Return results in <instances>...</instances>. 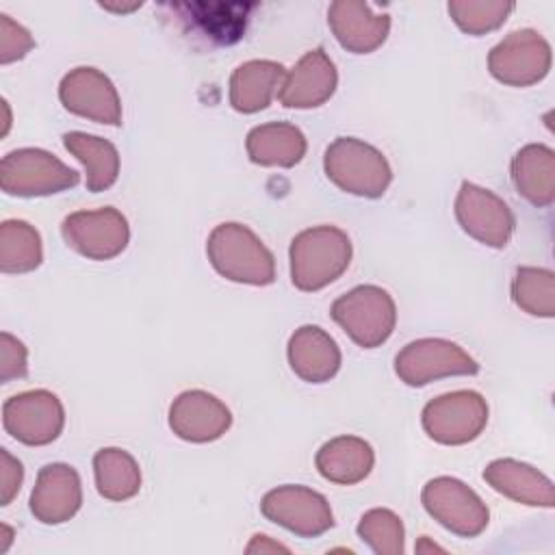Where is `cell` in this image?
I'll return each mask as SVG.
<instances>
[{
	"label": "cell",
	"mask_w": 555,
	"mask_h": 555,
	"mask_svg": "<svg viewBox=\"0 0 555 555\" xmlns=\"http://www.w3.org/2000/svg\"><path fill=\"white\" fill-rule=\"evenodd\" d=\"M351 260L347 234L332 225L304 230L291 245V275L301 291H319L334 282Z\"/></svg>",
	"instance_id": "6da1fadb"
},
{
	"label": "cell",
	"mask_w": 555,
	"mask_h": 555,
	"mask_svg": "<svg viewBox=\"0 0 555 555\" xmlns=\"http://www.w3.org/2000/svg\"><path fill=\"white\" fill-rule=\"evenodd\" d=\"M206 251L212 267L228 280L260 286L275 280L271 251L241 223L217 225L208 238Z\"/></svg>",
	"instance_id": "7a4b0ae2"
},
{
	"label": "cell",
	"mask_w": 555,
	"mask_h": 555,
	"mask_svg": "<svg viewBox=\"0 0 555 555\" xmlns=\"http://www.w3.org/2000/svg\"><path fill=\"white\" fill-rule=\"evenodd\" d=\"M325 173L343 191L362 197H379L392 178L386 158L351 137H340L327 147Z\"/></svg>",
	"instance_id": "3957f363"
},
{
	"label": "cell",
	"mask_w": 555,
	"mask_h": 555,
	"mask_svg": "<svg viewBox=\"0 0 555 555\" xmlns=\"http://www.w3.org/2000/svg\"><path fill=\"white\" fill-rule=\"evenodd\" d=\"M334 321L360 347L382 345L395 327V301L379 286H358L332 304Z\"/></svg>",
	"instance_id": "277c9868"
},
{
	"label": "cell",
	"mask_w": 555,
	"mask_h": 555,
	"mask_svg": "<svg viewBox=\"0 0 555 555\" xmlns=\"http://www.w3.org/2000/svg\"><path fill=\"white\" fill-rule=\"evenodd\" d=\"M0 184L9 195H50L78 184V173L43 150H15L2 158Z\"/></svg>",
	"instance_id": "5b68a950"
},
{
	"label": "cell",
	"mask_w": 555,
	"mask_h": 555,
	"mask_svg": "<svg viewBox=\"0 0 555 555\" xmlns=\"http://www.w3.org/2000/svg\"><path fill=\"white\" fill-rule=\"evenodd\" d=\"M490 74L505 85L527 87L551 69V46L535 30H514L488 56Z\"/></svg>",
	"instance_id": "8992f818"
},
{
	"label": "cell",
	"mask_w": 555,
	"mask_h": 555,
	"mask_svg": "<svg viewBox=\"0 0 555 555\" xmlns=\"http://www.w3.org/2000/svg\"><path fill=\"white\" fill-rule=\"evenodd\" d=\"M488 421V405L473 390H457L429 401L423 410V427L429 438L442 444H464L481 434Z\"/></svg>",
	"instance_id": "52a82bcc"
},
{
	"label": "cell",
	"mask_w": 555,
	"mask_h": 555,
	"mask_svg": "<svg viewBox=\"0 0 555 555\" xmlns=\"http://www.w3.org/2000/svg\"><path fill=\"white\" fill-rule=\"evenodd\" d=\"M395 371L408 386H425L444 375H473L479 371V364L455 343L423 338L397 353Z\"/></svg>",
	"instance_id": "ba28073f"
},
{
	"label": "cell",
	"mask_w": 555,
	"mask_h": 555,
	"mask_svg": "<svg viewBox=\"0 0 555 555\" xmlns=\"http://www.w3.org/2000/svg\"><path fill=\"white\" fill-rule=\"evenodd\" d=\"M63 238L78 254L93 260H108L128 245L126 217L115 208L82 210L65 217Z\"/></svg>",
	"instance_id": "9c48e42d"
},
{
	"label": "cell",
	"mask_w": 555,
	"mask_h": 555,
	"mask_svg": "<svg viewBox=\"0 0 555 555\" xmlns=\"http://www.w3.org/2000/svg\"><path fill=\"white\" fill-rule=\"evenodd\" d=\"M4 429L20 442L48 444L63 429L61 401L48 390H30L11 397L2 408Z\"/></svg>",
	"instance_id": "30bf717a"
},
{
	"label": "cell",
	"mask_w": 555,
	"mask_h": 555,
	"mask_svg": "<svg viewBox=\"0 0 555 555\" xmlns=\"http://www.w3.org/2000/svg\"><path fill=\"white\" fill-rule=\"evenodd\" d=\"M423 503L431 516L455 533L475 535L488 525V509L479 496L457 479H431L423 490Z\"/></svg>",
	"instance_id": "8fae6325"
},
{
	"label": "cell",
	"mask_w": 555,
	"mask_h": 555,
	"mask_svg": "<svg viewBox=\"0 0 555 555\" xmlns=\"http://www.w3.org/2000/svg\"><path fill=\"white\" fill-rule=\"evenodd\" d=\"M455 215L464 232L490 247H505L514 230V217L507 204L470 182L462 184L455 199Z\"/></svg>",
	"instance_id": "7c38bea8"
},
{
	"label": "cell",
	"mask_w": 555,
	"mask_h": 555,
	"mask_svg": "<svg viewBox=\"0 0 555 555\" xmlns=\"http://www.w3.org/2000/svg\"><path fill=\"white\" fill-rule=\"evenodd\" d=\"M59 95L69 113L100 124H121L117 91L113 82L95 67H76L74 72H69L61 82Z\"/></svg>",
	"instance_id": "4fadbf2b"
},
{
	"label": "cell",
	"mask_w": 555,
	"mask_h": 555,
	"mask_svg": "<svg viewBox=\"0 0 555 555\" xmlns=\"http://www.w3.org/2000/svg\"><path fill=\"white\" fill-rule=\"evenodd\" d=\"M260 507L267 518L299 535H317L334 525L327 501L301 486H282L267 492Z\"/></svg>",
	"instance_id": "5bb4252c"
},
{
	"label": "cell",
	"mask_w": 555,
	"mask_h": 555,
	"mask_svg": "<svg viewBox=\"0 0 555 555\" xmlns=\"http://www.w3.org/2000/svg\"><path fill=\"white\" fill-rule=\"evenodd\" d=\"M327 22L338 43L353 54L379 48L390 30V15L375 13L366 2L336 0L327 9Z\"/></svg>",
	"instance_id": "9a60e30c"
},
{
	"label": "cell",
	"mask_w": 555,
	"mask_h": 555,
	"mask_svg": "<svg viewBox=\"0 0 555 555\" xmlns=\"http://www.w3.org/2000/svg\"><path fill=\"white\" fill-rule=\"evenodd\" d=\"M230 410L208 392H182L169 410V425L176 436L191 442H208L230 427Z\"/></svg>",
	"instance_id": "2e32d148"
},
{
	"label": "cell",
	"mask_w": 555,
	"mask_h": 555,
	"mask_svg": "<svg viewBox=\"0 0 555 555\" xmlns=\"http://www.w3.org/2000/svg\"><path fill=\"white\" fill-rule=\"evenodd\" d=\"M336 80L334 63L321 48H317L306 52L291 69L278 98L288 108H312L334 93Z\"/></svg>",
	"instance_id": "e0dca14e"
},
{
	"label": "cell",
	"mask_w": 555,
	"mask_h": 555,
	"mask_svg": "<svg viewBox=\"0 0 555 555\" xmlns=\"http://www.w3.org/2000/svg\"><path fill=\"white\" fill-rule=\"evenodd\" d=\"M80 507V481L72 466L48 464L37 477L30 509L41 522H63Z\"/></svg>",
	"instance_id": "ac0fdd59"
},
{
	"label": "cell",
	"mask_w": 555,
	"mask_h": 555,
	"mask_svg": "<svg viewBox=\"0 0 555 555\" xmlns=\"http://www.w3.org/2000/svg\"><path fill=\"white\" fill-rule=\"evenodd\" d=\"M256 4H206V2H180L171 9L180 15L191 30L217 46H230L238 41L245 33L249 11Z\"/></svg>",
	"instance_id": "d6986e66"
},
{
	"label": "cell",
	"mask_w": 555,
	"mask_h": 555,
	"mask_svg": "<svg viewBox=\"0 0 555 555\" xmlns=\"http://www.w3.org/2000/svg\"><path fill=\"white\" fill-rule=\"evenodd\" d=\"M288 362L301 379L321 384L336 375L340 366V351L334 338L321 327L304 325L291 336Z\"/></svg>",
	"instance_id": "ffe728a7"
},
{
	"label": "cell",
	"mask_w": 555,
	"mask_h": 555,
	"mask_svg": "<svg viewBox=\"0 0 555 555\" xmlns=\"http://www.w3.org/2000/svg\"><path fill=\"white\" fill-rule=\"evenodd\" d=\"M483 479L501 494L527 505H553V483L533 466L516 460H496L483 470Z\"/></svg>",
	"instance_id": "44dd1931"
},
{
	"label": "cell",
	"mask_w": 555,
	"mask_h": 555,
	"mask_svg": "<svg viewBox=\"0 0 555 555\" xmlns=\"http://www.w3.org/2000/svg\"><path fill=\"white\" fill-rule=\"evenodd\" d=\"M512 180L518 193L535 206H548L555 197V154L546 145L522 147L512 163Z\"/></svg>",
	"instance_id": "7402d4cb"
},
{
	"label": "cell",
	"mask_w": 555,
	"mask_h": 555,
	"mask_svg": "<svg viewBox=\"0 0 555 555\" xmlns=\"http://www.w3.org/2000/svg\"><path fill=\"white\" fill-rule=\"evenodd\" d=\"M284 78V67L273 61H249L236 67L230 78V102L241 113H256L269 106Z\"/></svg>",
	"instance_id": "603a6c76"
},
{
	"label": "cell",
	"mask_w": 555,
	"mask_h": 555,
	"mask_svg": "<svg viewBox=\"0 0 555 555\" xmlns=\"http://www.w3.org/2000/svg\"><path fill=\"white\" fill-rule=\"evenodd\" d=\"M319 473L336 483H356L373 468V449L369 442L340 436L325 442L317 453Z\"/></svg>",
	"instance_id": "cb8c5ba5"
},
{
	"label": "cell",
	"mask_w": 555,
	"mask_h": 555,
	"mask_svg": "<svg viewBox=\"0 0 555 555\" xmlns=\"http://www.w3.org/2000/svg\"><path fill=\"white\" fill-rule=\"evenodd\" d=\"M247 154L258 165L293 167L306 154V139L291 124H264L247 134Z\"/></svg>",
	"instance_id": "d4e9b609"
},
{
	"label": "cell",
	"mask_w": 555,
	"mask_h": 555,
	"mask_svg": "<svg viewBox=\"0 0 555 555\" xmlns=\"http://www.w3.org/2000/svg\"><path fill=\"white\" fill-rule=\"evenodd\" d=\"M63 145L87 169V189L98 193L115 184L119 173V156L113 143L85 132L63 134Z\"/></svg>",
	"instance_id": "484cf974"
},
{
	"label": "cell",
	"mask_w": 555,
	"mask_h": 555,
	"mask_svg": "<svg viewBox=\"0 0 555 555\" xmlns=\"http://www.w3.org/2000/svg\"><path fill=\"white\" fill-rule=\"evenodd\" d=\"M98 492L113 501L130 499L141 488V473L132 455L121 449H102L93 457Z\"/></svg>",
	"instance_id": "4316f807"
},
{
	"label": "cell",
	"mask_w": 555,
	"mask_h": 555,
	"mask_svg": "<svg viewBox=\"0 0 555 555\" xmlns=\"http://www.w3.org/2000/svg\"><path fill=\"white\" fill-rule=\"evenodd\" d=\"M0 241V267L4 273H22L39 267L41 241L26 221H4Z\"/></svg>",
	"instance_id": "83f0119b"
},
{
	"label": "cell",
	"mask_w": 555,
	"mask_h": 555,
	"mask_svg": "<svg viewBox=\"0 0 555 555\" xmlns=\"http://www.w3.org/2000/svg\"><path fill=\"white\" fill-rule=\"evenodd\" d=\"M453 22L468 35H483L499 28L514 11L507 0H451L447 4Z\"/></svg>",
	"instance_id": "f1b7e54d"
},
{
	"label": "cell",
	"mask_w": 555,
	"mask_h": 555,
	"mask_svg": "<svg viewBox=\"0 0 555 555\" xmlns=\"http://www.w3.org/2000/svg\"><path fill=\"white\" fill-rule=\"evenodd\" d=\"M512 295H514V301L529 314L553 317L555 284H553L551 271L533 269V267L518 269L512 284Z\"/></svg>",
	"instance_id": "f546056e"
},
{
	"label": "cell",
	"mask_w": 555,
	"mask_h": 555,
	"mask_svg": "<svg viewBox=\"0 0 555 555\" xmlns=\"http://www.w3.org/2000/svg\"><path fill=\"white\" fill-rule=\"evenodd\" d=\"M33 46L35 41L28 35V30L2 13L0 15V63L7 65L11 61L22 59Z\"/></svg>",
	"instance_id": "4dcf8cb0"
},
{
	"label": "cell",
	"mask_w": 555,
	"mask_h": 555,
	"mask_svg": "<svg viewBox=\"0 0 555 555\" xmlns=\"http://www.w3.org/2000/svg\"><path fill=\"white\" fill-rule=\"evenodd\" d=\"M358 533L362 540L371 538H403V529L399 518L388 509H371L366 516H362L358 525Z\"/></svg>",
	"instance_id": "1f68e13d"
},
{
	"label": "cell",
	"mask_w": 555,
	"mask_h": 555,
	"mask_svg": "<svg viewBox=\"0 0 555 555\" xmlns=\"http://www.w3.org/2000/svg\"><path fill=\"white\" fill-rule=\"evenodd\" d=\"M2 382H9L13 377H24L26 375V349L24 345L13 338L11 334H2Z\"/></svg>",
	"instance_id": "d6a6232c"
},
{
	"label": "cell",
	"mask_w": 555,
	"mask_h": 555,
	"mask_svg": "<svg viewBox=\"0 0 555 555\" xmlns=\"http://www.w3.org/2000/svg\"><path fill=\"white\" fill-rule=\"evenodd\" d=\"M0 455H2V505H9V501L20 490V483H22V464L13 460L7 449H2Z\"/></svg>",
	"instance_id": "836d02e7"
}]
</instances>
